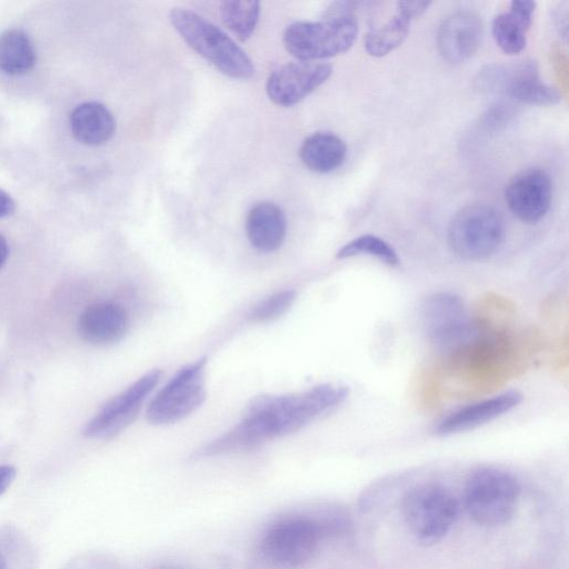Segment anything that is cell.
Segmentation results:
<instances>
[{"instance_id":"obj_31","label":"cell","mask_w":569,"mask_h":569,"mask_svg":"<svg viewBox=\"0 0 569 569\" xmlns=\"http://www.w3.org/2000/svg\"><path fill=\"white\" fill-rule=\"evenodd\" d=\"M0 569H7L6 560L1 553H0Z\"/></svg>"},{"instance_id":"obj_18","label":"cell","mask_w":569,"mask_h":569,"mask_svg":"<svg viewBox=\"0 0 569 569\" xmlns=\"http://www.w3.org/2000/svg\"><path fill=\"white\" fill-rule=\"evenodd\" d=\"M536 9L533 1H512L508 12L497 14L491 24L497 46L507 54H518L527 43V32Z\"/></svg>"},{"instance_id":"obj_17","label":"cell","mask_w":569,"mask_h":569,"mask_svg":"<svg viewBox=\"0 0 569 569\" xmlns=\"http://www.w3.org/2000/svg\"><path fill=\"white\" fill-rule=\"evenodd\" d=\"M246 230L251 246L260 252H272L281 247L287 233L282 209L273 202L256 203L249 211Z\"/></svg>"},{"instance_id":"obj_11","label":"cell","mask_w":569,"mask_h":569,"mask_svg":"<svg viewBox=\"0 0 569 569\" xmlns=\"http://www.w3.org/2000/svg\"><path fill=\"white\" fill-rule=\"evenodd\" d=\"M161 376V370L153 369L109 399L84 425L83 436L104 440L122 432L136 420L144 400L158 385Z\"/></svg>"},{"instance_id":"obj_23","label":"cell","mask_w":569,"mask_h":569,"mask_svg":"<svg viewBox=\"0 0 569 569\" xmlns=\"http://www.w3.org/2000/svg\"><path fill=\"white\" fill-rule=\"evenodd\" d=\"M226 27L240 40L247 41L256 30L260 3L254 0H226L220 3Z\"/></svg>"},{"instance_id":"obj_1","label":"cell","mask_w":569,"mask_h":569,"mask_svg":"<svg viewBox=\"0 0 569 569\" xmlns=\"http://www.w3.org/2000/svg\"><path fill=\"white\" fill-rule=\"evenodd\" d=\"M348 397V388L325 383L298 393L262 395L244 409L240 425L257 446L290 435L331 411Z\"/></svg>"},{"instance_id":"obj_8","label":"cell","mask_w":569,"mask_h":569,"mask_svg":"<svg viewBox=\"0 0 569 569\" xmlns=\"http://www.w3.org/2000/svg\"><path fill=\"white\" fill-rule=\"evenodd\" d=\"M481 92L500 93L532 106H553L561 100L560 93L540 80L532 61L515 64H489L476 79Z\"/></svg>"},{"instance_id":"obj_20","label":"cell","mask_w":569,"mask_h":569,"mask_svg":"<svg viewBox=\"0 0 569 569\" xmlns=\"http://www.w3.org/2000/svg\"><path fill=\"white\" fill-rule=\"evenodd\" d=\"M299 154L303 164L311 171L328 173L342 166L347 146L332 132H316L305 139Z\"/></svg>"},{"instance_id":"obj_13","label":"cell","mask_w":569,"mask_h":569,"mask_svg":"<svg viewBox=\"0 0 569 569\" xmlns=\"http://www.w3.org/2000/svg\"><path fill=\"white\" fill-rule=\"evenodd\" d=\"M505 200L510 211L526 223H536L549 211L552 200L550 176L541 168L517 173L507 184Z\"/></svg>"},{"instance_id":"obj_29","label":"cell","mask_w":569,"mask_h":569,"mask_svg":"<svg viewBox=\"0 0 569 569\" xmlns=\"http://www.w3.org/2000/svg\"><path fill=\"white\" fill-rule=\"evenodd\" d=\"M14 211V201L11 196L0 188V218L10 216Z\"/></svg>"},{"instance_id":"obj_16","label":"cell","mask_w":569,"mask_h":569,"mask_svg":"<svg viewBox=\"0 0 569 569\" xmlns=\"http://www.w3.org/2000/svg\"><path fill=\"white\" fill-rule=\"evenodd\" d=\"M128 328V318L121 306L96 302L88 306L78 320L80 337L92 345H110L120 340Z\"/></svg>"},{"instance_id":"obj_25","label":"cell","mask_w":569,"mask_h":569,"mask_svg":"<svg viewBox=\"0 0 569 569\" xmlns=\"http://www.w3.org/2000/svg\"><path fill=\"white\" fill-rule=\"evenodd\" d=\"M296 299L293 290H283L269 296L257 303L249 312L252 322L264 323L277 320L283 316Z\"/></svg>"},{"instance_id":"obj_22","label":"cell","mask_w":569,"mask_h":569,"mask_svg":"<svg viewBox=\"0 0 569 569\" xmlns=\"http://www.w3.org/2000/svg\"><path fill=\"white\" fill-rule=\"evenodd\" d=\"M411 18L397 9L383 26L371 29L365 37V49L372 57H383L397 49L407 38Z\"/></svg>"},{"instance_id":"obj_10","label":"cell","mask_w":569,"mask_h":569,"mask_svg":"<svg viewBox=\"0 0 569 569\" xmlns=\"http://www.w3.org/2000/svg\"><path fill=\"white\" fill-rule=\"evenodd\" d=\"M421 325L427 339L439 349H453L477 336L460 297L438 292L426 298L421 306Z\"/></svg>"},{"instance_id":"obj_4","label":"cell","mask_w":569,"mask_h":569,"mask_svg":"<svg viewBox=\"0 0 569 569\" xmlns=\"http://www.w3.org/2000/svg\"><path fill=\"white\" fill-rule=\"evenodd\" d=\"M520 486L509 472L486 467L475 470L465 485V507L478 525L496 527L508 522L517 508Z\"/></svg>"},{"instance_id":"obj_9","label":"cell","mask_w":569,"mask_h":569,"mask_svg":"<svg viewBox=\"0 0 569 569\" xmlns=\"http://www.w3.org/2000/svg\"><path fill=\"white\" fill-rule=\"evenodd\" d=\"M207 359L182 367L156 395L147 409L153 425L177 422L196 411L204 401V370Z\"/></svg>"},{"instance_id":"obj_3","label":"cell","mask_w":569,"mask_h":569,"mask_svg":"<svg viewBox=\"0 0 569 569\" xmlns=\"http://www.w3.org/2000/svg\"><path fill=\"white\" fill-rule=\"evenodd\" d=\"M337 530L328 520L291 517L273 523L263 535L260 550L266 560L282 569H296L313 558L323 538Z\"/></svg>"},{"instance_id":"obj_19","label":"cell","mask_w":569,"mask_h":569,"mask_svg":"<svg viewBox=\"0 0 569 569\" xmlns=\"http://www.w3.org/2000/svg\"><path fill=\"white\" fill-rule=\"evenodd\" d=\"M70 128L74 138L87 146H99L114 133L112 113L102 103L88 101L78 104L70 113Z\"/></svg>"},{"instance_id":"obj_2","label":"cell","mask_w":569,"mask_h":569,"mask_svg":"<svg viewBox=\"0 0 569 569\" xmlns=\"http://www.w3.org/2000/svg\"><path fill=\"white\" fill-rule=\"evenodd\" d=\"M169 20L181 38L199 56L223 74L246 80L254 66L247 53L221 29L186 8H173Z\"/></svg>"},{"instance_id":"obj_27","label":"cell","mask_w":569,"mask_h":569,"mask_svg":"<svg viewBox=\"0 0 569 569\" xmlns=\"http://www.w3.org/2000/svg\"><path fill=\"white\" fill-rule=\"evenodd\" d=\"M430 4L429 1H400L397 3V9L415 19L426 12Z\"/></svg>"},{"instance_id":"obj_5","label":"cell","mask_w":569,"mask_h":569,"mask_svg":"<svg viewBox=\"0 0 569 569\" xmlns=\"http://www.w3.org/2000/svg\"><path fill=\"white\" fill-rule=\"evenodd\" d=\"M357 34V19L345 14L325 17L321 21H296L286 28L282 41L300 61H317L348 51Z\"/></svg>"},{"instance_id":"obj_14","label":"cell","mask_w":569,"mask_h":569,"mask_svg":"<svg viewBox=\"0 0 569 569\" xmlns=\"http://www.w3.org/2000/svg\"><path fill=\"white\" fill-rule=\"evenodd\" d=\"M482 37V23L470 11H458L447 17L437 34L438 50L449 62H462L478 50Z\"/></svg>"},{"instance_id":"obj_7","label":"cell","mask_w":569,"mask_h":569,"mask_svg":"<svg viewBox=\"0 0 569 569\" xmlns=\"http://www.w3.org/2000/svg\"><path fill=\"white\" fill-rule=\"evenodd\" d=\"M447 236L455 254L465 260H482L492 256L501 246L505 223L492 207L470 204L453 216Z\"/></svg>"},{"instance_id":"obj_21","label":"cell","mask_w":569,"mask_h":569,"mask_svg":"<svg viewBox=\"0 0 569 569\" xmlns=\"http://www.w3.org/2000/svg\"><path fill=\"white\" fill-rule=\"evenodd\" d=\"M37 61V52L29 36L21 29L0 33V70L10 76L29 72Z\"/></svg>"},{"instance_id":"obj_6","label":"cell","mask_w":569,"mask_h":569,"mask_svg":"<svg viewBox=\"0 0 569 569\" xmlns=\"http://www.w3.org/2000/svg\"><path fill=\"white\" fill-rule=\"evenodd\" d=\"M405 522L412 536L425 545L446 537L459 515L456 497L439 483H421L411 488L402 501Z\"/></svg>"},{"instance_id":"obj_26","label":"cell","mask_w":569,"mask_h":569,"mask_svg":"<svg viewBox=\"0 0 569 569\" xmlns=\"http://www.w3.org/2000/svg\"><path fill=\"white\" fill-rule=\"evenodd\" d=\"M512 116L513 108L510 103L497 102L482 114L481 124L486 130L496 131L503 128Z\"/></svg>"},{"instance_id":"obj_12","label":"cell","mask_w":569,"mask_h":569,"mask_svg":"<svg viewBox=\"0 0 569 569\" xmlns=\"http://www.w3.org/2000/svg\"><path fill=\"white\" fill-rule=\"evenodd\" d=\"M332 73L329 63L317 61L289 62L273 70L267 81L269 99L282 107H290L325 83Z\"/></svg>"},{"instance_id":"obj_24","label":"cell","mask_w":569,"mask_h":569,"mask_svg":"<svg viewBox=\"0 0 569 569\" xmlns=\"http://www.w3.org/2000/svg\"><path fill=\"white\" fill-rule=\"evenodd\" d=\"M367 254L379 259L389 267L400 264L395 249L383 239L373 234H362L343 244L337 252V258L345 259Z\"/></svg>"},{"instance_id":"obj_30","label":"cell","mask_w":569,"mask_h":569,"mask_svg":"<svg viewBox=\"0 0 569 569\" xmlns=\"http://www.w3.org/2000/svg\"><path fill=\"white\" fill-rule=\"evenodd\" d=\"M9 256V246L6 238L0 234V269L6 263Z\"/></svg>"},{"instance_id":"obj_28","label":"cell","mask_w":569,"mask_h":569,"mask_svg":"<svg viewBox=\"0 0 569 569\" xmlns=\"http://www.w3.org/2000/svg\"><path fill=\"white\" fill-rule=\"evenodd\" d=\"M17 470L13 466H0V496L3 495L14 481Z\"/></svg>"},{"instance_id":"obj_15","label":"cell","mask_w":569,"mask_h":569,"mask_svg":"<svg viewBox=\"0 0 569 569\" xmlns=\"http://www.w3.org/2000/svg\"><path fill=\"white\" fill-rule=\"evenodd\" d=\"M517 390H508L493 397L465 406L443 418L435 429L440 436L475 429L510 411L521 401Z\"/></svg>"}]
</instances>
